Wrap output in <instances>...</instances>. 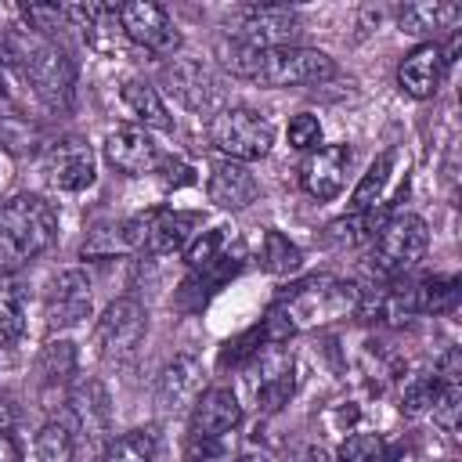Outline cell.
Returning a JSON list of instances; mask_svg holds the SVG:
<instances>
[{
  "instance_id": "cell-1",
  "label": "cell",
  "mask_w": 462,
  "mask_h": 462,
  "mask_svg": "<svg viewBox=\"0 0 462 462\" xmlns=\"http://www.w3.org/2000/svg\"><path fill=\"white\" fill-rule=\"evenodd\" d=\"M220 61L231 76L260 83V87H307V83H325L336 76V61L314 47L253 51L231 40V43H220Z\"/></svg>"
},
{
  "instance_id": "cell-2",
  "label": "cell",
  "mask_w": 462,
  "mask_h": 462,
  "mask_svg": "<svg viewBox=\"0 0 462 462\" xmlns=\"http://www.w3.org/2000/svg\"><path fill=\"white\" fill-rule=\"evenodd\" d=\"M4 51L7 61L18 65V72L29 79V87L36 90V97L47 108L65 112L76 97V69L69 61V54L51 40V36H36L29 29L4 36Z\"/></svg>"
},
{
  "instance_id": "cell-3",
  "label": "cell",
  "mask_w": 462,
  "mask_h": 462,
  "mask_svg": "<svg viewBox=\"0 0 462 462\" xmlns=\"http://www.w3.org/2000/svg\"><path fill=\"white\" fill-rule=\"evenodd\" d=\"M58 231V213L40 195H14L0 206V271L25 267Z\"/></svg>"
},
{
  "instance_id": "cell-4",
  "label": "cell",
  "mask_w": 462,
  "mask_h": 462,
  "mask_svg": "<svg viewBox=\"0 0 462 462\" xmlns=\"http://www.w3.org/2000/svg\"><path fill=\"white\" fill-rule=\"evenodd\" d=\"M357 300H361V285L318 274V278L292 285L271 310L289 325V332H303V328L357 314Z\"/></svg>"
},
{
  "instance_id": "cell-5",
  "label": "cell",
  "mask_w": 462,
  "mask_h": 462,
  "mask_svg": "<svg viewBox=\"0 0 462 462\" xmlns=\"http://www.w3.org/2000/svg\"><path fill=\"white\" fill-rule=\"evenodd\" d=\"M430 245V231H426V220L415 217V213H397L390 217L379 235L372 238V253H368V267L383 278H393V274H404L408 267H415L422 260Z\"/></svg>"
},
{
  "instance_id": "cell-6",
  "label": "cell",
  "mask_w": 462,
  "mask_h": 462,
  "mask_svg": "<svg viewBox=\"0 0 462 462\" xmlns=\"http://www.w3.org/2000/svg\"><path fill=\"white\" fill-rule=\"evenodd\" d=\"M209 144L231 162H253L271 152L274 126L253 108H224L209 119Z\"/></svg>"
},
{
  "instance_id": "cell-7",
  "label": "cell",
  "mask_w": 462,
  "mask_h": 462,
  "mask_svg": "<svg viewBox=\"0 0 462 462\" xmlns=\"http://www.w3.org/2000/svg\"><path fill=\"white\" fill-rule=\"evenodd\" d=\"M162 83H166V90H170L184 108H191V112H199V116H209V119H213L217 112L227 108V79H224L217 69L202 65V61H191V58L170 61V65L162 69Z\"/></svg>"
},
{
  "instance_id": "cell-8",
  "label": "cell",
  "mask_w": 462,
  "mask_h": 462,
  "mask_svg": "<svg viewBox=\"0 0 462 462\" xmlns=\"http://www.w3.org/2000/svg\"><path fill=\"white\" fill-rule=\"evenodd\" d=\"M144 332H148V314L137 300H112L105 307V314L97 318L94 325V346L105 361H130L141 343H144Z\"/></svg>"
},
{
  "instance_id": "cell-9",
  "label": "cell",
  "mask_w": 462,
  "mask_h": 462,
  "mask_svg": "<svg viewBox=\"0 0 462 462\" xmlns=\"http://www.w3.org/2000/svg\"><path fill=\"white\" fill-rule=\"evenodd\" d=\"M69 430L87 448H105L112 437V401L97 379H83L69 393Z\"/></svg>"
},
{
  "instance_id": "cell-10",
  "label": "cell",
  "mask_w": 462,
  "mask_h": 462,
  "mask_svg": "<svg viewBox=\"0 0 462 462\" xmlns=\"http://www.w3.org/2000/svg\"><path fill=\"white\" fill-rule=\"evenodd\" d=\"M249 386L263 411H278L292 397V354L282 343H263L249 357Z\"/></svg>"
},
{
  "instance_id": "cell-11",
  "label": "cell",
  "mask_w": 462,
  "mask_h": 462,
  "mask_svg": "<svg viewBox=\"0 0 462 462\" xmlns=\"http://www.w3.org/2000/svg\"><path fill=\"white\" fill-rule=\"evenodd\" d=\"M119 25H123V36L152 54H173L180 47V32L173 29L170 14L152 4V0H134V4H123L119 7Z\"/></svg>"
},
{
  "instance_id": "cell-12",
  "label": "cell",
  "mask_w": 462,
  "mask_h": 462,
  "mask_svg": "<svg viewBox=\"0 0 462 462\" xmlns=\"http://www.w3.org/2000/svg\"><path fill=\"white\" fill-rule=\"evenodd\" d=\"M300 32V22L289 7L282 4H263V7H249L242 11L238 25H235V40L242 47L253 51H271V47H292Z\"/></svg>"
},
{
  "instance_id": "cell-13",
  "label": "cell",
  "mask_w": 462,
  "mask_h": 462,
  "mask_svg": "<svg viewBox=\"0 0 462 462\" xmlns=\"http://www.w3.org/2000/svg\"><path fill=\"white\" fill-rule=\"evenodd\" d=\"M97 162L87 141L79 137H61L43 152V177L58 191H83L94 184Z\"/></svg>"
},
{
  "instance_id": "cell-14",
  "label": "cell",
  "mask_w": 462,
  "mask_h": 462,
  "mask_svg": "<svg viewBox=\"0 0 462 462\" xmlns=\"http://www.w3.org/2000/svg\"><path fill=\"white\" fill-rule=\"evenodd\" d=\"M350 159L354 152L346 144H325L318 152L307 155V162L300 166V180L307 188L310 199L318 202H328L343 191V180H346V170H350Z\"/></svg>"
},
{
  "instance_id": "cell-15",
  "label": "cell",
  "mask_w": 462,
  "mask_h": 462,
  "mask_svg": "<svg viewBox=\"0 0 462 462\" xmlns=\"http://www.w3.org/2000/svg\"><path fill=\"white\" fill-rule=\"evenodd\" d=\"M90 314V278L83 271H61L47 292V328H72Z\"/></svg>"
},
{
  "instance_id": "cell-16",
  "label": "cell",
  "mask_w": 462,
  "mask_h": 462,
  "mask_svg": "<svg viewBox=\"0 0 462 462\" xmlns=\"http://www.w3.org/2000/svg\"><path fill=\"white\" fill-rule=\"evenodd\" d=\"M105 159L119 173H126V177H144V173H152L162 162L155 141L144 130H137V126H116V130H108V137H105Z\"/></svg>"
},
{
  "instance_id": "cell-17",
  "label": "cell",
  "mask_w": 462,
  "mask_h": 462,
  "mask_svg": "<svg viewBox=\"0 0 462 462\" xmlns=\"http://www.w3.org/2000/svg\"><path fill=\"white\" fill-rule=\"evenodd\" d=\"M199 386H202V365H199V357H191V354H177V357L162 368V375H159L155 401H159V408H162L166 415H170V411L177 415L180 408L195 404Z\"/></svg>"
},
{
  "instance_id": "cell-18",
  "label": "cell",
  "mask_w": 462,
  "mask_h": 462,
  "mask_svg": "<svg viewBox=\"0 0 462 462\" xmlns=\"http://www.w3.org/2000/svg\"><path fill=\"white\" fill-rule=\"evenodd\" d=\"M242 422V404L227 386H209L195 397L191 411V437H227Z\"/></svg>"
},
{
  "instance_id": "cell-19",
  "label": "cell",
  "mask_w": 462,
  "mask_h": 462,
  "mask_svg": "<svg viewBox=\"0 0 462 462\" xmlns=\"http://www.w3.org/2000/svg\"><path fill=\"white\" fill-rule=\"evenodd\" d=\"M65 18L83 32V40L105 54L123 47V25H119V7L112 4H72L65 7Z\"/></svg>"
},
{
  "instance_id": "cell-20",
  "label": "cell",
  "mask_w": 462,
  "mask_h": 462,
  "mask_svg": "<svg viewBox=\"0 0 462 462\" xmlns=\"http://www.w3.org/2000/svg\"><path fill=\"white\" fill-rule=\"evenodd\" d=\"M440 79H444V54L437 43H419L397 69V83L408 97H433L440 90Z\"/></svg>"
},
{
  "instance_id": "cell-21",
  "label": "cell",
  "mask_w": 462,
  "mask_h": 462,
  "mask_svg": "<svg viewBox=\"0 0 462 462\" xmlns=\"http://www.w3.org/2000/svg\"><path fill=\"white\" fill-rule=\"evenodd\" d=\"M260 184L245 162H220L209 173V202L220 209H245L256 199Z\"/></svg>"
},
{
  "instance_id": "cell-22",
  "label": "cell",
  "mask_w": 462,
  "mask_h": 462,
  "mask_svg": "<svg viewBox=\"0 0 462 462\" xmlns=\"http://www.w3.org/2000/svg\"><path fill=\"white\" fill-rule=\"evenodd\" d=\"M202 224L199 213H180V209H155L152 217V231H148V242H144V253L152 256H170L177 249L188 245L191 231Z\"/></svg>"
},
{
  "instance_id": "cell-23",
  "label": "cell",
  "mask_w": 462,
  "mask_h": 462,
  "mask_svg": "<svg viewBox=\"0 0 462 462\" xmlns=\"http://www.w3.org/2000/svg\"><path fill=\"white\" fill-rule=\"evenodd\" d=\"M458 4H444V0H419V4H404L397 11V25L408 36H433L437 29H448L458 18Z\"/></svg>"
},
{
  "instance_id": "cell-24",
  "label": "cell",
  "mask_w": 462,
  "mask_h": 462,
  "mask_svg": "<svg viewBox=\"0 0 462 462\" xmlns=\"http://www.w3.org/2000/svg\"><path fill=\"white\" fill-rule=\"evenodd\" d=\"M123 105L130 108V116H134L137 123H144V126H152V130H170V126H173V119H170V112H166L159 90H155L152 83H144V79L123 83Z\"/></svg>"
},
{
  "instance_id": "cell-25",
  "label": "cell",
  "mask_w": 462,
  "mask_h": 462,
  "mask_svg": "<svg viewBox=\"0 0 462 462\" xmlns=\"http://www.w3.org/2000/svg\"><path fill=\"white\" fill-rule=\"evenodd\" d=\"M36 375L43 386H61L76 375V346L65 343V339H54L40 350L36 357Z\"/></svg>"
},
{
  "instance_id": "cell-26",
  "label": "cell",
  "mask_w": 462,
  "mask_h": 462,
  "mask_svg": "<svg viewBox=\"0 0 462 462\" xmlns=\"http://www.w3.org/2000/svg\"><path fill=\"white\" fill-rule=\"evenodd\" d=\"M25 328V296L22 285L0 274V346H11Z\"/></svg>"
},
{
  "instance_id": "cell-27",
  "label": "cell",
  "mask_w": 462,
  "mask_h": 462,
  "mask_svg": "<svg viewBox=\"0 0 462 462\" xmlns=\"http://www.w3.org/2000/svg\"><path fill=\"white\" fill-rule=\"evenodd\" d=\"M152 458H155V433L152 430L119 433L97 455V462H152Z\"/></svg>"
},
{
  "instance_id": "cell-28",
  "label": "cell",
  "mask_w": 462,
  "mask_h": 462,
  "mask_svg": "<svg viewBox=\"0 0 462 462\" xmlns=\"http://www.w3.org/2000/svg\"><path fill=\"white\" fill-rule=\"evenodd\" d=\"M260 267L271 274H296L303 267V253L278 231H263L260 242Z\"/></svg>"
},
{
  "instance_id": "cell-29",
  "label": "cell",
  "mask_w": 462,
  "mask_h": 462,
  "mask_svg": "<svg viewBox=\"0 0 462 462\" xmlns=\"http://www.w3.org/2000/svg\"><path fill=\"white\" fill-rule=\"evenodd\" d=\"M390 170H393V152H383V155L365 170V177L357 180V188H354V195H350V213H365V209L375 206V199L383 195V188H386V180H390Z\"/></svg>"
},
{
  "instance_id": "cell-30",
  "label": "cell",
  "mask_w": 462,
  "mask_h": 462,
  "mask_svg": "<svg viewBox=\"0 0 462 462\" xmlns=\"http://www.w3.org/2000/svg\"><path fill=\"white\" fill-rule=\"evenodd\" d=\"M76 458V437L69 422H47L36 433V462H72Z\"/></svg>"
},
{
  "instance_id": "cell-31",
  "label": "cell",
  "mask_w": 462,
  "mask_h": 462,
  "mask_svg": "<svg viewBox=\"0 0 462 462\" xmlns=\"http://www.w3.org/2000/svg\"><path fill=\"white\" fill-rule=\"evenodd\" d=\"M235 256H238V253H235ZM184 260H188V267H191V271H209V267H217V263L231 260V253H227V231H224V227L206 231L202 238H195V242L188 245Z\"/></svg>"
},
{
  "instance_id": "cell-32",
  "label": "cell",
  "mask_w": 462,
  "mask_h": 462,
  "mask_svg": "<svg viewBox=\"0 0 462 462\" xmlns=\"http://www.w3.org/2000/svg\"><path fill=\"white\" fill-rule=\"evenodd\" d=\"M458 296V282L455 278H422L415 282V303H419V314H437V310H448Z\"/></svg>"
},
{
  "instance_id": "cell-33",
  "label": "cell",
  "mask_w": 462,
  "mask_h": 462,
  "mask_svg": "<svg viewBox=\"0 0 462 462\" xmlns=\"http://www.w3.org/2000/svg\"><path fill=\"white\" fill-rule=\"evenodd\" d=\"M437 390H440V383H437L433 372H430V375H415V379L404 383V390H401V411H408V415L430 411L433 401H437Z\"/></svg>"
},
{
  "instance_id": "cell-34",
  "label": "cell",
  "mask_w": 462,
  "mask_h": 462,
  "mask_svg": "<svg viewBox=\"0 0 462 462\" xmlns=\"http://www.w3.org/2000/svg\"><path fill=\"white\" fill-rule=\"evenodd\" d=\"M339 462H386V444L379 433H354L339 444Z\"/></svg>"
},
{
  "instance_id": "cell-35",
  "label": "cell",
  "mask_w": 462,
  "mask_h": 462,
  "mask_svg": "<svg viewBox=\"0 0 462 462\" xmlns=\"http://www.w3.org/2000/svg\"><path fill=\"white\" fill-rule=\"evenodd\" d=\"M433 419L451 433L455 426H458V411H462V390H458V383H440V390H437V401H433Z\"/></svg>"
},
{
  "instance_id": "cell-36",
  "label": "cell",
  "mask_w": 462,
  "mask_h": 462,
  "mask_svg": "<svg viewBox=\"0 0 462 462\" xmlns=\"http://www.w3.org/2000/svg\"><path fill=\"white\" fill-rule=\"evenodd\" d=\"M289 144L292 148H300V152H307V148H318L321 144V123L314 119V116H292L289 119Z\"/></svg>"
},
{
  "instance_id": "cell-37",
  "label": "cell",
  "mask_w": 462,
  "mask_h": 462,
  "mask_svg": "<svg viewBox=\"0 0 462 462\" xmlns=\"http://www.w3.org/2000/svg\"><path fill=\"white\" fill-rule=\"evenodd\" d=\"M184 462H227L224 437H191Z\"/></svg>"
},
{
  "instance_id": "cell-38",
  "label": "cell",
  "mask_w": 462,
  "mask_h": 462,
  "mask_svg": "<svg viewBox=\"0 0 462 462\" xmlns=\"http://www.w3.org/2000/svg\"><path fill=\"white\" fill-rule=\"evenodd\" d=\"M433 375H437V383H458V375H462V354L455 346L444 350L440 361H437V368H433Z\"/></svg>"
},
{
  "instance_id": "cell-39",
  "label": "cell",
  "mask_w": 462,
  "mask_h": 462,
  "mask_svg": "<svg viewBox=\"0 0 462 462\" xmlns=\"http://www.w3.org/2000/svg\"><path fill=\"white\" fill-rule=\"evenodd\" d=\"M166 166V184H173V188H180V184H191V166L188 162H180V159H170V162H162Z\"/></svg>"
},
{
  "instance_id": "cell-40",
  "label": "cell",
  "mask_w": 462,
  "mask_h": 462,
  "mask_svg": "<svg viewBox=\"0 0 462 462\" xmlns=\"http://www.w3.org/2000/svg\"><path fill=\"white\" fill-rule=\"evenodd\" d=\"M0 462H22V451H18V440L7 433V430H0Z\"/></svg>"
},
{
  "instance_id": "cell-41",
  "label": "cell",
  "mask_w": 462,
  "mask_h": 462,
  "mask_svg": "<svg viewBox=\"0 0 462 462\" xmlns=\"http://www.w3.org/2000/svg\"><path fill=\"white\" fill-rule=\"evenodd\" d=\"M14 419H18V404H14V397L0 393V430H7Z\"/></svg>"
},
{
  "instance_id": "cell-42",
  "label": "cell",
  "mask_w": 462,
  "mask_h": 462,
  "mask_svg": "<svg viewBox=\"0 0 462 462\" xmlns=\"http://www.w3.org/2000/svg\"><path fill=\"white\" fill-rule=\"evenodd\" d=\"M11 177H14V159H11V155L0 148V191L11 184Z\"/></svg>"
},
{
  "instance_id": "cell-43",
  "label": "cell",
  "mask_w": 462,
  "mask_h": 462,
  "mask_svg": "<svg viewBox=\"0 0 462 462\" xmlns=\"http://www.w3.org/2000/svg\"><path fill=\"white\" fill-rule=\"evenodd\" d=\"M292 462H332V458H328V455H325L321 448H300Z\"/></svg>"
},
{
  "instance_id": "cell-44",
  "label": "cell",
  "mask_w": 462,
  "mask_h": 462,
  "mask_svg": "<svg viewBox=\"0 0 462 462\" xmlns=\"http://www.w3.org/2000/svg\"><path fill=\"white\" fill-rule=\"evenodd\" d=\"M0 108H11V94H7V87H4V76H0Z\"/></svg>"
},
{
  "instance_id": "cell-45",
  "label": "cell",
  "mask_w": 462,
  "mask_h": 462,
  "mask_svg": "<svg viewBox=\"0 0 462 462\" xmlns=\"http://www.w3.org/2000/svg\"><path fill=\"white\" fill-rule=\"evenodd\" d=\"M235 462H271L267 455H242V458H235Z\"/></svg>"
}]
</instances>
